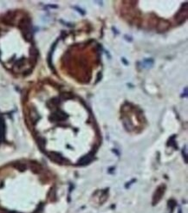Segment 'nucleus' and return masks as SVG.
Returning <instances> with one entry per match:
<instances>
[{"label":"nucleus","mask_w":188,"mask_h":213,"mask_svg":"<svg viewBox=\"0 0 188 213\" xmlns=\"http://www.w3.org/2000/svg\"><path fill=\"white\" fill-rule=\"evenodd\" d=\"M100 79H101V73H99V74H98V77H97L96 79V83L99 82V80H100Z\"/></svg>","instance_id":"14"},{"label":"nucleus","mask_w":188,"mask_h":213,"mask_svg":"<svg viewBox=\"0 0 188 213\" xmlns=\"http://www.w3.org/2000/svg\"><path fill=\"white\" fill-rule=\"evenodd\" d=\"M15 167H16L17 169L19 170V171H21V172H24V170L26 169V165L22 164V163H17V164L15 165Z\"/></svg>","instance_id":"11"},{"label":"nucleus","mask_w":188,"mask_h":213,"mask_svg":"<svg viewBox=\"0 0 188 213\" xmlns=\"http://www.w3.org/2000/svg\"><path fill=\"white\" fill-rule=\"evenodd\" d=\"M122 60H123V63H125V64H127V62H126V60H125V59L123 58V59H122Z\"/></svg>","instance_id":"15"},{"label":"nucleus","mask_w":188,"mask_h":213,"mask_svg":"<svg viewBox=\"0 0 188 213\" xmlns=\"http://www.w3.org/2000/svg\"><path fill=\"white\" fill-rule=\"evenodd\" d=\"M19 29H21L23 36H24V39L27 42H30L32 40V32H31V24H30V20L29 18L24 17L23 19L20 20Z\"/></svg>","instance_id":"1"},{"label":"nucleus","mask_w":188,"mask_h":213,"mask_svg":"<svg viewBox=\"0 0 188 213\" xmlns=\"http://www.w3.org/2000/svg\"><path fill=\"white\" fill-rule=\"evenodd\" d=\"M186 17H187V6H186L185 9H184V7L182 6V8L179 10V11L175 16L176 22L178 24H183L184 22H185V20L186 19Z\"/></svg>","instance_id":"2"},{"label":"nucleus","mask_w":188,"mask_h":213,"mask_svg":"<svg viewBox=\"0 0 188 213\" xmlns=\"http://www.w3.org/2000/svg\"><path fill=\"white\" fill-rule=\"evenodd\" d=\"M72 97L73 96L70 94H68V93H64V94L61 95V98L63 100H69V99H71Z\"/></svg>","instance_id":"12"},{"label":"nucleus","mask_w":188,"mask_h":213,"mask_svg":"<svg viewBox=\"0 0 188 213\" xmlns=\"http://www.w3.org/2000/svg\"><path fill=\"white\" fill-rule=\"evenodd\" d=\"M29 117H30V120L32 121L33 123H36L40 119L37 112V110H35V109H30V111H29Z\"/></svg>","instance_id":"8"},{"label":"nucleus","mask_w":188,"mask_h":213,"mask_svg":"<svg viewBox=\"0 0 188 213\" xmlns=\"http://www.w3.org/2000/svg\"><path fill=\"white\" fill-rule=\"evenodd\" d=\"M164 190H165L164 185L159 186V188L156 190L155 195H154V204H155V203H157L159 199H160V198L162 197V195L164 194Z\"/></svg>","instance_id":"5"},{"label":"nucleus","mask_w":188,"mask_h":213,"mask_svg":"<svg viewBox=\"0 0 188 213\" xmlns=\"http://www.w3.org/2000/svg\"><path fill=\"white\" fill-rule=\"evenodd\" d=\"M30 168H31V170L33 171L34 172H36V173L40 172V171L42 169L40 165H39V164H37V163H34L32 165H30Z\"/></svg>","instance_id":"10"},{"label":"nucleus","mask_w":188,"mask_h":213,"mask_svg":"<svg viewBox=\"0 0 188 213\" xmlns=\"http://www.w3.org/2000/svg\"><path fill=\"white\" fill-rule=\"evenodd\" d=\"M5 120L3 117L0 116V137L3 139L5 137Z\"/></svg>","instance_id":"9"},{"label":"nucleus","mask_w":188,"mask_h":213,"mask_svg":"<svg viewBox=\"0 0 188 213\" xmlns=\"http://www.w3.org/2000/svg\"><path fill=\"white\" fill-rule=\"evenodd\" d=\"M23 64H24V59H20V60H18V61H17V62H16V63H15V66H16V67H18V68H20Z\"/></svg>","instance_id":"13"},{"label":"nucleus","mask_w":188,"mask_h":213,"mask_svg":"<svg viewBox=\"0 0 188 213\" xmlns=\"http://www.w3.org/2000/svg\"><path fill=\"white\" fill-rule=\"evenodd\" d=\"M29 56H30V60L34 62V63H37V59L38 56V51L35 47H31L29 48Z\"/></svg>","instance_id":"6"},{"label":"nucleus","mask_w":188,"mask_h":213,"mask_svg":"<svg viewBox=\"0 0 188 213\" xmlns=\"http://www.w3.org/2000/svg\"><path fill=\"white\" fill-rule=\"evenodd\" d=\"M48 155L49 157L50 158V160H53L54 162H56V163L62 164V163L64 162V159L59 153H50Z\"/></svg>","instance_id":"4"},{"label":"nucleus","mask_w":188,"mask_h":213,"mask_svg":"<svg viewBox=\"0 0 188 213\" xmlns=\"http://www.w3.org/2000/svg\"><path fill=\"white\" fill-rule=\"evenodd\" d=\"M169 26H170V23L166 21V20H160L159 22V24L157 25V31L159 33H163L165 31H166L168 29Z\"/></svg>","instance_id":"3"},{"label":"nucleus","mask_w":188,"mask_h":213,"mask_svg":"<svg viewBox=\"0 0 188 213\" xmlns=\"http://www.w3.org/2000/svg\"><path fill=\"white\" fill-rule=\"evenodd\" d=\"M92 159H93V155H92V153H89V154H88L86 155V156H84V157H82V159L79 160L78 164L81 165H87V164H88V163L91 161Z\"/></svg>","instance_id":"7"}]
</instances>
